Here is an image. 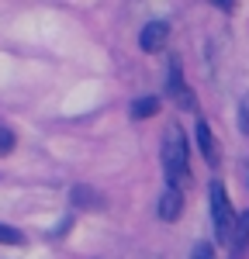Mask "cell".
Instances as JSON below:
<instances>
[{
  "label": "cell",
  "instance_id": "6da1fadb",
  "mask_svg": "<svg viewBox=\"0 0 249 259\" xmlns=\"http://www.w3.org/2000/svg\"><path fill=\"white\" fill-rule=\"evenodd\" d=\"M163 173L170 187H177V190L190 187V149L177 124H170L163 135Z\"/></svg>",
  "mask_w": 249,
  "mask_h": 259
},
{
  "label": "cell",
  "instance_id": "7a4b0ae2",
  "mask_svg": "<svg viewBox=\"0 0 249 259\" xmlns=\"http://www.w3.org/2000/svg\"><path fill=\"white\" fill-rule=\"evenodd\" d=\"M208 197H211V218H215V239L222 242H232V228H235V211H232V200H228L225 187L215 180L208 187Z\"/></svg>",
  "mask_w": 249,
  "mask_h": 259
},
{
  "label": "cell",
  "instance_id": "3957f363",
  "mask_svg": "<svg viewBox=\"0 0 249 259\" xmlns=\"http://www.w3.org/2000/svg\"><path fill=\"white\" fill-rule=\"evenodd\" d=\"M166 90H170V97L177 100V107H184V111H197V100H194V94H190V87L184 83L180 62H170V73H166Z\"/></svg>",
  "mask_w": 249,
  "mask_h": 259
},
{
  "label": "cell",
  "instance_id": "277c9868",
  "mask_svg": "<svg viewBox=\"0 0 249 259\" xmlns=\"http://www.w3.org/2000/svg\"><path fill=\"white\" fill-rule=\"evenodd\" d=\"M166 41H170V24H166V21H152V24H145L142 35H139L142 52H159V49H166Z\"/></svg>",
  "mask_w": 249,
  "mask_h": 259
},
{
  "label": "cell",
  "instance_id": "5b68a950",
  "mask_svg": "<svg viewBox=\"0 0 249 259\" xmlns=\"http://www.w3.org/2000/svg\"><path fill=\"white\" fill-rule=\"evenodd\" d=\"M180 214H184V190H177V187L166 183L163 197H159V218L163 221H177Z\"/></svg>",
  "mask_w": 249,
  "mask_h": 259
},
{
  "label": "cell",
  "instance_id": "8992f818",
  "mask_svg": "<svg viewBox=\"0 0 249 259\" xmlns=\"http://www.w3.org/2000/svg\"><path fill=\"white\" fill-rule=\"evenodd\" d=\"M197 149H201L208 166H218V142H215V135H211V128L204 121H197Z\"/></svg>",
  "mask_w": 249,
  "mask_h": 259
},
{
  "label": "cell",
  "instance_id": "52a82bcc",
  "mask_svg": "<svg viewBox=\"0 0 249 259\" xmlns=\"http://www.w3.org/2000/svg\"><path fill=\"white\" fill-rule=\"evenodd\" d=\"M232 245H235V252H242V249L249 245V214L235 218V228H232Z\"/></svg>",
  "mask_w": 249,
  "mask_h": 259
},
{
  "label": "cell",
  "instance_id": "ba28073f",
  "mask_svg": "<svg viewBox=\"0 0 249 259\" xmlns=\"http://www.w3.org/2000/svg\"><path fill=\"white\" fill-rule=\"evenodd\" d=\"M156 111H159V100H156V97H145V100H135V104H132V118H135V121L152 118Z\"/></svg>",
  "mask_w": 249,
  "mask_h": 259
},
{
  "label": "cell",
  "instance_id": "9c48e42d",
  "mask_svg": "<svg viewBox=\"0 0 249 259\" xmlns=\"http://www.w3.org/2000/svg\"><path fill=\"white\" fill-rule=\"evenodd\" d=\"M24 235H21L18 228H11V225H0V245H21Z\"/></svg>",
  "mask_w": 249,
  "mask_h": 259
},
{
  "label": "cell",
  "instance_id": "30bf717a",
  "mask_svg": "<svg viewBox=\"0 0 249 259\" xmlns=\"http://www.w3.org/2000/svg\"><path fill=\"white\" fill-rule=\"evenodd\" d=\"M11 149H14V135H11L7 128H0V156H7Z\"/></svg>",
  "mask_w": 249,
  "mask_h": 259
},
{
  "label": "cell",
  "instance_id": "8fae6325",
  "mask_svg": "<svg viewBox=\"0 0 249 259\" xmlns=\"http://www.w3.org/2000/svg\"><path fill=\"white\" fill-rule=\"evenodd\" d=\"M194 259H215V249H211L208 242H197V245H194Z\"/></svg>",
  "mask_w": 249,
  "mask_h": 259
},
{
  "label": "cell",
  "instance_id": "7c38bea8",
  "mask_svg": "<svg viewBox=\"0 0 249 259\" xmlns=\"http://www.w3.org/2000/svg\"><path fill=\"white\" fill-rule=\"evenodd\" d=\"M239 128H242V135H249V100L239 107Z\"/></svg>",
  "mask_w": 249,
  "mask_h": 259
},
{
  "label": "cell",
  "instance_id": "4fadbf2b",
  "mask_svg": "<svg viewBox=\"0 0 249 259\" xmlns=\"http://www.w3.org/2000/svg\"><path fill=\"white\" fill-rule=\"evenodd\" d=\"M211 4H215V7H225V11H232V7H235V0H211Z\"/></svg>",
  "mask_w": 249,
  "mask_h": 259
}]
</instances>
